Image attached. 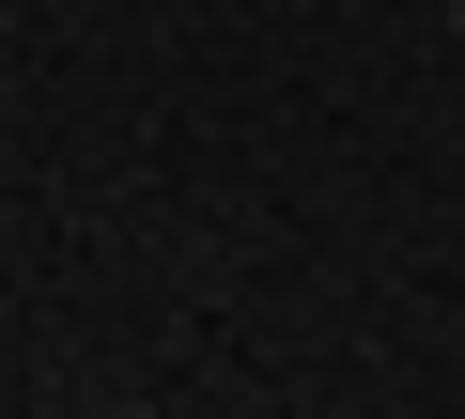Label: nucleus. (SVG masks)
Segmentation results:
<instances>
[{"label":"nucleus","mask_w":465,"mask_h":419,"mask_svg":"<svg viewBox=\"0 0 465 419\" xmlns=\"http://www.w3.org/2000/svg\"><path fill=\"white\" fill-rule=\"evenodd\" d=\"M450 32H465V0H450Z\"/></svg>","instance_id":"obj_1"}]
</instances>
